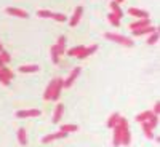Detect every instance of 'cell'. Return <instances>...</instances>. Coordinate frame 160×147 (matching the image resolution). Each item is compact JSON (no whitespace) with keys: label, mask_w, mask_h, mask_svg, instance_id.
Segmentation results:
<instances>
[{"label":"cell","mask_w":160,"mask_h":147,"mask_svg":"<svg viewBox=\"0 0 160 147\" xmlns=\"http://www.w3.org/2000/svg\"><path fill=\"white\" fill-rule=\"evenodd\" d=\"M125 126H128V122H127L125 118L120 117V118H118V122H117V125L112 128V131H114L112 145H114V147H118V145H120V139H122V131H123Z\"/></svg>","instance_id":"cell-1"},{"label":"cell","mask_w":160,"mask_h":147,"mask_svg":"<svg viewBox=\"0 0 160 147\" xmlns=\"http://www.w3.org/2000/svg\"><path fill=\"white\" fill-rule=\"evenodd\" d=\"M104 37L108 38V40H111V42H115V43L123 45V47H133V45H135V42H133L131 38H128V37H125V35H120V34L106 32V34H104Z\"/></svg>","instance_id":"cell-2"},{"label":"cell","mask_w":160,"mask_h":147,"mask_svg":"<svg viewBox=\"0 0 160 147\" xmlns=\"http://www.w3.org/2000/svg\"><path fill=\"white\" fill-rule=\"evenodd\" d=\"M80 72H82V67H80V66H75L74 71L69 74V77L62 82V86H64V88H71V86L74 85V82L77 80V77L80 75Z\"/></svg>","instance_id":"cell-3"},{"label":"cell","mask_w":160,"mask_h":147,"mask_svg":"<svg viewBox=\"0 0 160 147\" xmlns=\"http://www.w3.org/2000/svg\"><path fill=\"white\" fill-rule=\"evenodd\" d=\"M5 11H7V15H10V16H16V18H24V19H28V18H29V13H28V11H24V10H21V8L8 7V8H5Z\"/></svg>","instance_id":"cell-4"},{"label":"cell","mask_w":160,"mask_h":147,"mask_svg":"<svg viewBox=\"0 0 160 147\" xmlns=\"http://www.w3.org/2000/svg\"><path fill=\"white\" fill-rule=\"evenodd\" d=\"M68 136V133L66 131H58V133H51V135H48V136H43L42 138V142L43 144H48V142H53V141H56V139H62V138H66Z\"/></svg>","instance_id":"cell-5"},{"label":"cell","mask_w":160,"mask_h":147,"mask_svg":"<svg viewBox=\"0 0 160 147\" xmlns=\"http://www.w3.org/2000/svg\"><path fill=\"white\" fill-rule=\"evenodd\" d=\"M40 112L38 109H28V110H18L16 112V118H31V117H38Z\"/></svg>","instance_id":"cell-6"},{"label":"cell","mask_w":160,"mask_h":147,"mask_svg":"<svg viewBox=\"0 0 160 147\" xmlns=\"http://www.w3.org/2000/svg\"><path fill=\"white\" fill-rule=\"evenodd\" d=\"M82 15H83V8H82V7H77V8L74 10V15H72L71 19H69V26H71V27H74V26L78 24V21H80V18H82Z\"/></svg>","instance_id":"cell-7"},{"label":"cell","mask_w":160,"mask_h":147,"mask_svg":"<svg viewBox=\"0 0 160 147\" xmlns=\"http://www.w3.org/2000/svg\"><path fill=\"white\" fill-rule=\"evenodd\" d=\"M62 78H56V83H55V90H53V95H51V101H58L61 96V91H62Z\"/></svg>","instance_id":"cell-8"},{"label":"cell","mask_w":160,"mask_h":147,"mask_svg":"<svg viewBox=\"0 0 160 147\" xmlns=\"http://www.w3.org/2000/svg\"><path fill=\"white\" fill-rule=\"evenodd\" d=\"M146 26H151V19H149V18H141V19H138V21H135V22H131V24H130V29H131V31L142 29V27H146Z\"/></svg>","instance_id":"cell-9"},{"label":"cell","mask_w":160,"mask_h":147,"mask_svg":"<svg viewBox=\"0 0 160 147\" xmlns=\"http://www.w3.org/2000/svg\"><path fill=\"white\" fill-rule=\"evenodd\" d=\"M155 31H157L155 26H146V27H142V29H135V31H131V32H133V35H135V37H139V35L152 34V32H155Z\"/></svg>","instance_id":"cell-10"},{"label":"cell","mask_w":160,"mask_h":147,"mask_svg":"<svg viewBox=\"0 0 160 147\" xmlns=\"http://www.w3.org/2000/svg\"><path fill=\"white\" fill-rule=\"evenodd\" d=\"M96 50H98V45H90V47H85V48H83V51L80 53V55H78L77 58H78V59H85V58L91 56L93 53H96Z\"/></svg>","instance_id":"cell-11"},{"label":"cell","mask_w":160,"mask_h":147,"mask_svg":"<svg viewBox=\"0 0 160 147\" xmlns=\"http://www.w3.org/2000/svg\"><path fill=\"white\" fill-rule=\"evenodd\" d=\"M38 66L37 64H28V66H19L18 71L21 74H34V72H38Z\"/></svg>","instance_id":"cell-12"},{"label":"cell","mask_w":160,"mask_h":147,"mask_svg":"<svg viewBox=\"0 0 160 147\" xmlns=\"http://www.w3.org/2000/svg\"><path fill=\"white\" fill-rule=\"evenodd\" d=\"M128 13H130L131 16L138 18V19H141V18H149V13L146 11V10H141V8H130Z\"/></svg>","instance_id":"cell-13"},{"label":"cell","mask_w":160,"mask_h":147,"mask_svg":"<svg viewBox=\"0 0 160 147\" xmlns=\"http://www.w3.org/2000/svg\"><path fill=\"white\" fill-rule=\"evenodd\" d=\"M62 114H64V105L62 104H58L56 109H55V114H53V123H59Z\"/></svg>","instance_id":"cell-14"},{"label":"cell","mask_w":160,"mask_h":147,"mask_svg":"<svg viewBox=\"0 0 160 147\" xmlns=\"http://www.w3.org/2000/svg\"><path fill=\"white\" fill-rule=\"evenodd\" d=\"M109 7H111V13H114V15H117L120 19L123 18V11H122V8H120V3H117L115 0H112V2L109 3Z\"/></svg>","instance_id":"cell-15"},{"label":"cell","mask_w":160,"mask_h":147,"mask_svg":"<svg viewBox=\"0 0 160 147\" xmlns=\"http://www.w3.org/2000/svg\"><path fill=\"white\" fill-rule=\"evenodd\" d=\"M55 83H56V78H53L51 82L48 83V86H47V90H45V93H43V99H45V101H50V99H51L53 90H55Z\"/></svg>","instance_id":"cell-16"},{"label":"cell","mask_w":160,"mask_h":147,"mask_svg":"<svg viewBox=\"0 0 160 147\" xmlns=\"http://www.w3.org/2000/svg\"><path fill=\"white\" fill-rule=\"evenodd\" d=\"M131 142V135H130V128L125 126L123 131H122V139H120V144H123V145H130Z\"/></svg>","instance_id":"cell-17"},{"label":"cell","mask_w":160,"mask_h":147,"mask_svg":"<svg viewBox=\"0 0 160 147\" xmlns=\"http://www.w3.org/2000/svg\"><path fill=\"white\" fill-rule=\"evenodd\" d=\"M18 142L21 144V145H28V133H26V130L24 128H19L18 130Z\"/></svg>","instance_id":"cell-18"},{"label":"cell","mask_w":160,"mask_h":147,"mask_svg":"<svg viewBox=\"0 0 160 147\" xmlns=\"http://www.w3.org/2000/svg\"><path fill=\"white\" fill-rule=\"evenodd\" d=\"M141 125H142V131H144V136L148 138V139H151V141H152V139H154V133H152V128L149 126V123H148V122H142Z\"/></svg>","instance_id":"cell-19"},{"label":"cell","mask_w":160,"mask_h":147,"mask_svg":"<svg viewBox=\"0 0 160 147\" xmlns=\"http://www.w3.org/2000/svg\"><path fill=\"white\" fill-rule=\"evenodd\" d=\"M151 115H154V114H152V110H144V112H141V114H138V115H136V122H139V123L148 122Z\"/></svg>","instance_id":"cell-20"},{"label":"cell","mask_w":160,"mask_h":147,"mask_svg":"<svg viewBox=\"0 0 160 147\" xmlns=\"http://www.w3.org/2000/svg\"><path fill=\"white\" fill-rule=\"evenodd\" d=\"M83 48H85L83 45H77V47H72L71 50H68V55H69V56H74V58H77V56L80 55V53L83 51Z\"/></svg>","instance_id":"cell-21"},{"label":"cell","mask_w":160,"mask_h":147,"mask_svg":"<svg viewBox=\"0 0 160 147\" xmlns=\"http://www.w3.org/2000/svg\"><path fill=\"white\" fill-rule=\"evenodd\" d=\"M118 118H120V114H112L109 118H108V123H106V125H108V128H114L115 125H117V122H118Z\"/></svg>","instance_id":"cell-22"},{"label":"cell","mask_w":160,"mask_h":147,"mask_svg":"<svg viewBox=\"0 0 160 147\" xmlns=\"http://www.w3.org/2000/svg\"><path fill=\"white\" fill-rule=\"evenodd\" d=\"M59 58H61V55H59L58 47L53 45V47H51V61L55 62V64H58V62H59Z\"/></svg>","instance_id":"cell-23"},{"label":"cell","mask_w":160,"mask_h":147,"mask_svg":"<svg viewBox=\"0 0 160 147\" xmlns=\"http://www.w3.org/2000/svg\"><path fill=\"white\" fill-rule=\"evenodd\" d=\"M108 21L114 26V27H120V18L117 15H114V13H109L108 15Z\"/></svg>","instance_id":"cell-24"},{"label":"cell","mask_w":160,"mask_h":147,"mask_svg":"<svg viewBox=\"0 0 160 147\" xmlns=\"http://www.w3.org/2000/svg\"><path fill=\"white\" fill-rule=\"evenodd\" d=\"M56 47H58V50H59V55H64V51H66V37H64V35H61V37L58 38Z\"/></svg>","instance_id":"cell-25"},{"label":"cell","mask_w":160,"mask_h":147,"mask_svg":"<svg viewBox=\"0 0 160 147\" xmlns=\"http://www.w3.org/2000/svg\"><path fill=\"white\" fill-rule=\"evenodd\" d=\"M61 131H66L69 135V133H74V131H77L78 130V126L77 125H74V123H68V125H61V128H59Z\"/></svg>","instance_id":"cell-26"},{"label":"cell","mask_w":160,"mask_h":147,"mask_svg":"<svg viewBox=\"0 0 160 147\" xmlns=\"http://www.w3.org/2000/svg\"><path fill=\"white\" fill-rule=\"evenodd\" d=\"M157 42H158V31L149 34V37H148V45H155Z\"/></svg>","instance_id":"cell-27"},{"label":"cell","mask_w":160,"mask_h":147,"mask_svg":"<svg viewBox=\"0 0 160 147\" xmlns=\"http://www.w3.org/2000/svg\"><path fill=\"white\" fill-rule=\"evenodd\" d=\"M51 19H55V21H58V22H64L66 19H68V16L62 15V13H53V15H51Z\"/></svg>","instance_id":"cell-28"},{"label":"cell","mask_w":160,"mask_h":147,"mask_svg":"<svg viewBox=\"0 0 160 147\" xmlns=\"http://www.w3.org/2000/svg\"><path fill=\"white\" fill-rule=\"evenodd\" d=\"M148 123H149V126L154 130V128L157 126V123H158V115H151L149 120H148Z\"/></svg>","instance_id":"cell-29"},{"label":"cell","mask_w":160,"mask_h":147,"mask_svg":"<svg viewBox=\"0 0 160 147\" xmlns=\"http://www.w3.org/2000/svg\"><path fill=\"white\" fill-rule=\"evenodd\" d=\"M51 15H53V11H50V10H38L37 11V16H40V18H51Z\"/></svg>","instance_id":"cell-30"},{"label":"cell","mask_w":160,"mask_h":147,"mask_svg":"<svg viewBox=\"0 0 160 147\" xmlns=\"http://www.w3.org/2000/svg\"><path fill=\"white\" fill-rule=\"evenodd\" d=\"M0 71H2V72H3L5 75H7V78L10 80V82H11L13 78H15V74H13V72H11V71H10L8 67H7V66H5V67H0Z\"/></svg>","instance_id":"cell-31"},{"label":"cell","mask_w":160,"mask_h":147,"mask_svg":"<svg viewBox=\"0 0 160 147\" xmlns=\"http://www.w3.org/2000/svg\"><path fill=\"white\" fill-rule=\"evenodd\" d=\"M0 58H2V61H3L5 64L11 61V56H10V53H8V51H5V50H3V51H0Z\"/></svg>","instance_id":"cell-32"},{"label":"cell","mask_w":160,"mask_h":147,"mask_svg":"<svg viewBox=\"0 0 160 147\" xmlns=\"http://www.w3.org/2000/svg\"><path fill=\"white\" fill-rule=\"evenodd\" d=\"M0 83L5 85V86H8V85H10V80L7 78V75H5L2 71H0Z\"/></svg>","instance_id":"cell-33"},{"label":"cell","mask_w":160,"mask_h":147,"mask_svg":"<svg viewBox=\"0 0 160 147\" xmlns=\"http://www.w3.org/2000/svg\"><path fill=\"white\" fill-rule=\"evenodd\" d=\"M158 112H160V102H155V104H154V110H152V114H154V115H158Z\"/></svg>","instance_id":"cell-34"},{"label":"cell","mask_w":160,"mask_h":147,"mask_svg":"<svg viewBox=\"0 0 160 147\" xmlns=\"http://www.w3.org/2000/svg\"><path fill=\"white\" fill-rule=\"evenodd\" d=\"M5 66H7V64L2 61V58H0V67H5Z\"/></svg>","instance_id":"cell-35"},{"label":"cell","mask_w":160,"mask_h":147,"mask_svg":"<svg viewBox=\"0 0 160 147\" xmlns=\"http://www.w3.org/2000/svg\"><path fill=\"white\" fill-rule=\"evenodd\" d=\"M5 48H3V45H2V42H0V51H3Z\"/></svg>","instance_id":"cell-36"},{"label":"cell","mask_w":160,"mask_h":147,"mask_svg":"<svg viewBox=\"0 0 160 147\" xmlns=\"http://www.w3.org/2000/svg\"><path fill=\"white\" fill-rule=\"evenodd\" d=\"M115 2H117V3H123V0H115Z\"/></svg>","instance_id":"cell-37"}]
</instances>
